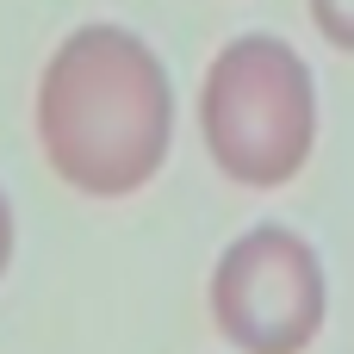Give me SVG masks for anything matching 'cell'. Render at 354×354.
I'll return each instance as SVG.
<instances>
[{"label":"cell","instance_id":"obj_1","mask_svg":"<svg viewBox=\"0 0 354 354\" xmlns=\"http://www.w3.org/2000/svg\"><path fill=\"white\" fill-rule=\"evenodd\" d=\"M31 124H37V149L44 162L100 199L137 193L174 143V87L162 56L124 31V25H75L44 75H37V100H31Z\"/></svg>","mask_w":354,"mask_h":354},{"label":"cell","instance_id":"obj_5","mask_svg":"<svg viewBox=\"0 0 354 354\" xmlns=\"http://www.w3.org/2000/svg\"><path fill=\"white\" fill-rule=\"evenodd\" d=\"M6 255H12V205L0 193V268H6Z\"/></svg>","mask_w":354,"mask_h":354},{"label":"cell","instance_id":"obj_2","mask_svg":"<svg viewBox=\"0 0 354 354\" xmlns=\"http://www.w3.org/2000/svg\"><path fill=\"white\" fill-rule=\"evenodd\" d=\"M199 137L243 187H280L317 143V81L274 31L230 37L199 81Z\"/></svg>","mask_w":354,"mask_h":354},{"label":"cell","instance_id":"obj_4","mask_svg":"<svg viewBox=\"0 0 354 354\" xmlns=\"http://www.w3.org/2000/svg\"><path fill=\"white\" fill-rule=\"evenodd\" d=\"M317 31L336 44V50H354V0H305Z\"/></svg>","mask_w":354,"mask_h":354},{"label":"cell","instance_id":"obj_3","mask_svg":"<svg viewBox=\"0 0 354 354\" xmlns=\"http://www.w3.org/2000/svg\"><path fill=\"white\" fill-rule=\"evenodd\" d=\"M212 305H218V324L230 330V342H243V348L255 354L305 348L324 317V274H317L311 243L280 224L236 236L218 261Z\"/></svg>","mask_w":354,"mask_h":354}]
</instances>
